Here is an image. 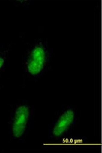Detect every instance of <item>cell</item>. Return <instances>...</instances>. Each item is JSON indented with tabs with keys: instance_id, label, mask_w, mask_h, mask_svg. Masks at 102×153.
Instances as JSON below:
<instances>
[{
	"instance_id": "obj_4",
	"label": "cell",
	"mask_w": 102,
	"mask_h": 153,
	"mask_svg": "<svg viewBox=\"0 0 102 153\" xmlns=\"http://www.w3.org/2000/svg\"><path fill=\"white\" fill-rule=\"evenodd\" d=\"M10 48L1 47L0 48V75L3 74L8 65Z\"/></svg>"
},
{
	"instance_id": "obj_2",
	"label": "cell",
	"mask_w": 102,
	"mask_h": 153,
	"mask_svg": "<svg viewBox=\"0 0 102 153\" xmlns=\"http://www.w3.org/2000/svg\"><path fill=\"white\" fill-rule=\"evenodd\" d=\"M34 108L28 100H20L12 107L8 121L10 138L16 143L26 140L31 130Z\"/></svg>"
},
{
	"instance_id": "obj_1",
	"label": "cell",
	"mask_w": 102,
	"mask_h": 153,
	"mask_svg": "<svg viewBox=\"0 0 102 153\" xmlns=\"http://www.w3.org/2000/svg\"><path fill=\"white\" fill-rule=\"evenodd\" d=\"M52 50L44 39L35 40L28 46L23 59L24 75L29 81L38 82L50 69Z\"/></svg>"
},
{
	"instance_id": "obj_3",
	"label": "cell",
	"mask_w": 102,
	"mask_h": 153,
	"mask_svg": "<svg viewBox=\"0 0 102 153\" xmlns=\"http://www.w3.org/2000/svg\"><path fill=\"white\" fill-rule=\"evenodd\" d=\"M78 121V109L74 106H66L61 109L53 120L49 137L52 140L63 139L75 127Z\"/></svg>"
}]
</instances>
